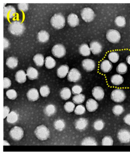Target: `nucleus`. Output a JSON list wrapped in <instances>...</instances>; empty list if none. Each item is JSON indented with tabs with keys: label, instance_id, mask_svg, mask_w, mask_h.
Returning a JSON list of instances; mask_svg holds the SVG:
<instances>
[{
	"label": "nucleus",
	"instance_id": "nucleus-1",
	"mask_svg": "<svg viewBox=\"0 0 130 155\" xmlns=\"http://www.w3.org/2000/svg\"><path fill=\"white\" fill-rule=\"evenodd\" d=\"M8 29L10 33L13 35H22L25 30L24 25L21 22L15 21L9 25Z\"/></svg>",
	"mask_w": 130,
	"mask_h": 155
},
{
	"label": "nucleus",
	"instance_id": "nucleus-2",
	"mask_svg": "<svg viewBox=\"0 0 130 155\" xmlns=\"http://www.w3.org/2000/svg\"><path fill=\"white\" fill-rule=\"evenodd\" d=\"M51 23L55 28L62 29L64 27L65 25V19L63 15L60 13L55 14L52 17Z\"/></svg>",
	"mask_w": 130,
	"mask_h": 155
},
{
	"label": "nucleus",
	"instance_id": "nucleus-3",
	"mask_svg": "<svg viewBox=\"0 0 130 155\" xmlns=\"http://www.w3.org/2000/svg\"><path fill=\"white\" fill-rule=\"evenodd\" d=\"M126 98V94L123 90L117 88L112 91L111 94V98L116 103L123 102Z\"/></svg>",
	"mask_w": 130,
	"mask_h": 155
},
{
	"label": "nucleus",
	"instance_id": "nucleus-4",
	"mask_svg": "<svg viewBox=\"0 0 130 155\" xmlns=\"http://www.w3.org/2000/svg\"><path fill=\"white\" fill-rule=\"evenodd\" d=\"M35 133L38 139L41 141H44L48 138L50 136L49 129L45 125H41L35 129Z\"/></svg>",
	"mask_w": 130,
	"mask_h": 155
},
{
	"label": "nucleus",
	"instance_id": "nucleus-5",
	"mask_svg": "<svg viewBox=\"0 0 130 155\" xmlns=\"http://www.w3.org/2000/svg\"><path fill=\"white\" fill-rule=\"evenodd\" d=\"M106 37L107 40L113 44L118 43L121 39L120 32L115 29H110L108 31Z\"/></svg>",
	"mask_w": 130,
	"mask_h": 155
},
{
	"label": "nucleus",
	"instance_id": "nucleus-6",
	"mask_svg": "<svg viewBox=\"0 0 130 155\" xmlns=\"http://www.w3.org/2000/svg\"><path fill=\"white\" fill-rule=\"evenodd\" d=\"M81 15L82 20L87 23L92 22L95 16L94 10L90 7H85L83 9Z\"/></svg>",
	"mask_w": 130,
	"mask_h": 155
},
{
	"label": "nucleus",
	"instance_id": "nucleus-7",
	"mask_svg": "<svg viewBox=\"0 0 130 155\" xmlns=\"http://www.w3.org/2000/svg\"><path fill=\"white\" fill-rule=\"evenodd\" d=\"M11 138L15 141H20L24 135V131L20 127L16 126L12 128L9 132Z\"/></svg>",
	"mask_w": 130,
	"mask_h": 155
},
{
	"label": "nucleus",
	"instance_id": "nucleus-8",
	"mask_svg": "<svg viewBox=\"0 0 130 155\" xmlns=\"http://www.w3.org/2000/svg\"><path fill=\"white\" fill-rule=\"evenodd\" d=\"M119 141L122 144H128L130 143V132L128 130L122 129L119 130L117 134Z\"/></svg>",
	"mask_w": 130,
	"mask_h": 155
},
{
	"label": "nucleus",
	"instance_id": "nucleus-9",
	"mask_svg": "<svg viewBox=\"0 0 130 155\" xmlns=\"http://www.w3.org/2000/svg\"><path fill=\"white\" fill-rule=\"evenodd\" d=\"M52 52L55 57L58 58H61L65 55L66 48L62 44H57L53 47Z\"/></svg>",
	"mask_w": 130,
	"mask_h": 155
},
{
	"label": "nucleus",
	"instance_id": "nucleus-10",
	"mask_svg": "<svg viewBox=\"0 0 130 155\" xmlns=\"http://www.w3.org/2000/svg\"><path fill=\"white\" fill-rule=\"evenodd\" d=\"M67 78L69 82H78L81 79V74L78 69L73 68L69 72Z\"/></svg>",
	"mask_w": 130,
	"mask_h": 155
},
{
	"label": "nucleus",
	"instance_id": "nucleus-11",
	"mask_svg": "<svg viewBox=\"0 0 130 155\" xmlns=\"http://www.w3.org/2000/svg\"><path fill=\"white\" fill-rule=\"evenodd\" d=\"M82 65L84 70L88 72L92 71L96 68V63L92 59H84L82 62Z\"/></svg>",
	"mask_w": 130,
	"mask_h": 155
},
{
	"label": "nucleus",
	"instance_id": "nucleus-12",
	"mask_svg": "<svg viewBox=\"0 0 130 155\" xmlns=\"http://www.w3.org/2000/svg\"><path fill=\"white\" fill-rule=\"evenodd\" d=\"M89 46L91 53L94 55H98L103 51V46L98 41H94L90 43Z\"/></svg>",
	"mask_w": 130,
	"mask_h": 155
},
{
	"label": "nucleus",
	"instance_id": "nucleus-13",
	"mask_svg": "<svg viewBox=\"0 0 130 155\" xmlns=\"http://www.w3.org/2000/svg\"><path fill=\"white\" fill-rule=\"evenodd\" d=\"M92 94L95 100L98 101H101L104 98V90L101 87H95L92 90Z\"/></svg>",
	"mask_w": 130,
	"mask_h": 155
},
{
	"label": "nucleus",
	"instance_id": "nucleus-14",
	"mask_svg": "<svg viewBox=\"0 0 130 155\" xmlns=\"http://www.w3.org/2000/svg\"><path fill=\"white\" fill-rule=\"evenodd\" d=\"M88 121L85 118H80L76 120L75 123V128L79 131H83L88 127Z\"/></svg>",
	"mask_w": 130,
	"mask_h": 155
},
{
	"label": "nucleus",
	"instance_id": "nucleus-15",
	"mask_svg": "<svg viewBox=\"0 0 130 155\" xmlns=\"http://www.w3.org/2000/svg\"><path fill=\"white\" fill-rule=\"evenodd\" d=\"M16 10L12 6H8L4 7V18L7 19H11L16 15Z\"/></svg>",
	"mask_w": 130,
	"mask_h": 155
},
{
	"label": "nucleus",
	"instance_id": "nucleus-16",
	"mask_svg": "<svg viewBox=\"0 0 130 155\" xmlns=\"http://www.w3.org/2000/svg\"><path fill=\"white\" fill-rule=\"evenodd\" d=\"M99 105L98 102L95 100L90 98L87 100L86 103V107L87 110L89 112L95 111L98 108Z\"/></svg>",
	"mask_w": 130,
	"mask_h": 155
},
{
	"label": "nucleus",
	"instance_id": "nucleus-17",
	"mask_svg": "<svg viewBox=\"0 0 130 155\" xmlns=\"http://www.w3.org/2000/svg\"><path fill=\"white\" fill-rule=\"evenodd\" d=\"M100 68L103 73H109L113 68V64L109 60H104L100 63Z\"/></svg>",
	"mask_w": 130,
	"mask_h": 155
},
{
	"label": "nucleus",
	"instance_id": "nucleus-18",
	"mask_svg": "<svg viewBox=\"0 0 130 155\" xmlns=\"http://www.w3.org/2000/svg\"><path fill=\"white\" fill-rule=\"evenodd\" d=\"M68 22L71 27H75L79 25V20L76 15L72 13L68 16Z\"/></svg>",
	"mask_w": 130,
	"mask_h": 155
},
{
	"label": "nucleus",
	"instance_id": "nucleus-19",
	"mask_svg": "<svg viewBox=\"0 0 130 155\" xmlns=\"http://www.w3.org/2000/svg\"><path fill=\"white\" fill-rule=\"evenodd\" d=\"M27 97L29 101H37L39 98V94L38 90L35 88L29 90L27 93Z\"/></svg>",
	"mask_w": 130,
	"mask_h": 155
},
{
	"label": "nucleus",
	"instance_id": "nucleus-20",
	"mask_svg": "<svg viewBox=\"0 0 130 155\" xmlns=\"http://www.w3.org/2000/svg\"><path fill=\"white\" fill-rule=\"evenodd\" d=\"M79 52L84 57H88L91 55V51L89 45L87 44H81L79 48Z\"/></svg>",
	"mask_w": 130,
	"mask_h": 155
},
{
	"label": "nucleus",
	"instance_id": "nucleus-21",
	"mask_svg": "<svg viewBox=\"0 0 130 155\" xmlns=\"http://www.w3.org/2000/svg\"><path fill=\"white\" fill-rule=\"evenodd\" d=\"M110 81L112 84L115 86H119L123 83L124 79L122 75L115 74L111 77Z\"/></svg>",
	"mask_w": 130,
	"mask_h": 155
},
{
	"label": "nucleus",
	"instance_id": "nucleus-22",
	"mask_svg": "<svg viewBox=\"0 0 130 155\" xmlns=\"http://www.w3.org/2000/svg\"><path fill=\"white\" fill-rule=\"evenodd\" d=\"M69 68L67 65H62L57 69V76L60 78H63L66 76L68 73Z\"/></svg>",
	"mask_w": 130,
	"mask_h": 155
},
{
	"label": "nucleus",
	"instance_id": "nucleus-23",
	"mask_svg": "<svg viewBox=\"0 0 130 155\" xmlns=\"http://www.w3.org/2000/svg\"><path fill=\"white\" fill-rule=\"evenodd\" d=\"M26 75L29 79L31 80H33L37 79L39 76V73L36 69L32 67L28 68L26 71Z\"/></svg>",
	"mask_w": 130,
	"mask_h": 155
},
{
	"label": "nucleus",
	"instance_id": "nucleus-24",
	"mask_svg": "<svg viewBox=\"0 0 130 155\" xmlns=\"http://www.w3.org/2000/svg\"><path fill=\"white\" fill-rule=\"evenodd\" d=\"M26 74L23 70H19L16 73L15 77L16 81L19 83L23 84L26 80Z\"/></svg>",
	"mask_w": 130,
	"mask_h": 155
},
{
	"label": "nucleus",
	"instance_id": "nucleus-25",
	"mask_svg": "<svg viewBox=\"0 0 130 155\" xmlns=\"http://www.w3.org/2000/svg\"><path fill=\"white\" fill-rule=\"evenodd\" d=\"M50 35L49 34L45 31H40L38 34V38L39 42L45 43L49 40Z\"/></svg>",
	"mask_w": 130,
	"mask_h": 155
},
{
	"label": "nucleus",
	"instance_id": "nucleus-26",
	"mask_svg": "<svg viewBox=\"0 0 130 155\" xmlns=\"http://www.w3.org/2000/svg\"><path fill=\"white\" fill-rule=\"evenodd\" d=\"M81 145L82 146L98 145L96 140L94 138L91 137H86L82 140Z\"/></svg>",
	"mask_w": 130,
	"mask_h": 155
},
{
	"label": "nucleus",
	"instance_id": "nucleus-27",
	"mask_svg": "<svg viewBox=\"0 0 130 155\" xmlns=\"http://www.w3.org/2000/svg\"><path fill=\"white\" fill-rule=\"evenodd\" d=\"M57 110L54 105L50 104L47 105L44 109V112L46 115L51 117L56 113Z\"/></svg>",
	"mask_w": 130,
	"mask_h": 155
},
{
	"label": "nucleus",
	"instance_id": "nucleus-28",
	"mask_svg": "<svg viewBox=\"0 0 130 155\" xmlns=\"http://www.w3.org/2000/svg\"><path fill=\"white\" fill-rule=\"evenodd\" d=\"M6 64L7 66L10 69H14L17 67L18 64V60L17 58L10 57L7 59Z\"/></svg>",
	"mask_w": 130,
	"mask_h": 155
},
{
	"label": "nucleus",
	"instance_id": "nucleus-29",
	"mask_svg": "<svg viewBox=\"0 0 130 155\" xmlns=\"http://www.w3.org/2000/svg\"><path fill=\"white\" fill-rule=\"evenodd\" d=\"M115 24L117 27L123 28L126 25V19L122 16H118L115 19Z\"/></svg>",
	"mask_w": 130,
	"mask_h": 155
},
{
	"label": "nucleus",
	"instance_id": "nucleus-30",
	"mask_svg": "<svg viewBox=\"0 0 130 155\" xmlns=\"http://www.w3.org/2000/svg\"><path fill=\"white\" fill-rule=\"evenodd\" d=\"M18 115L16 112L12 111L7 116V120L8 123L14 124L17 122Z\"/></svg>",
	"mask_w": 130,
	"mask_h": 155
},
{
	"label": "nucleus",
	"instance_id": "nucleus-31",
	"mask_svg": "<svg viewBox=\"0 0 130 155\" xmlns=\"http://www.w3.org/2000/svg\"><path fill=\"white\" fill-rule=\"evenodd\" d=\"M108 60L112 63H115L118 62L119 59V54L117 51H111L109 53L108 55Z\"/></svg>",
	"mask_w": 130,
	"mask_h": 155
},
{
	"label": "nucleus",
	"instance_id": "nucleus-32",
	"mask_svg": "<svg viewBox=\"0 0 130 155\" xmlns=\"http://www.w3.org/2000/svg\"><path fill=\"white\" fill-rule=\"evenodd\" d=\"M128 67L126 63L122 62L117 66L116 68V72L118 74L122 75L125 74L128 71Z\"/></svg>",
	"mask_w": 130,
	"mask_h": 155
},
{
	"label": "nucleus",
	"instance_id": "nucleus-33",
	"mask_svg": "<svg viewBox=\"0 0 130 155\" xmlns=\"http://www.w3.org/2000/svg\"><path fill=\"white\" fill-rule=\"evenodd\" d=\"M112 110L113 114L115 116H119L125 112V108L122 105L116 104L113 106Z\"/></svg>",
	"mask_w": 130,
	"mask_h": 155
},
{
	"label": "nucleus",
	"instance_id": "nucleus-34",
	"mask_svg": "<svg viewBox=\"0 0 130 155\" xmlns=\"http://www.w3.org/2000/svg\"><path fill=\"white\" fill-rule=\"evenodd\" d=\"M33 61L36 66L39 67H41L43 66L44 64V57L42 54H36L34 57Z\"/></svg>",
	"mask_w": 130,
	"mask_h": 155
},
{
	"label": "nucleus",
	"instance_id": "nucleus-35",
	"mask_svg": "<svg viewBox=\"0 0 130 155\" xmlns=\"http://www.w3.org/2000/svg\"><path fill=\"white\" fill-rule=\"evenodd\" d=\"M60 95L62 99L66 100L69 99L71 96V91L69 88L65 87L62 89Z\"/></svg>",
	"mask_w": 130,
	"mask_h": 155
},
{
	"label": "nucleus",
	"instance_id": "nucleus-36",
	"mask_svg": "<svg viewBox=\"0 0 130 155\" xmlns=\"http://www.w3.org/2000/svg\"><path fill=\"white\" fill-rule=\"evenodd\" d=\"M56 61L53 58L48 56L45 59V67L47 69H51L55 67Z\"/></svg>",
	"mask_w": 130,
	"mask_h": 155
},
{
	"label": "nucleus",
	"instance_id": "nucleus-37",
	"mask_svg": "<svg viewBox=\"0 0 130 155\" xmlns=\"http://www.w3.org/2000/svg\"><path fill=\"white\" fill-rule=\"evenodd\" d=\"M54 126L55 128L57 130L63 131L65 127V122L62 119H58L55 121Z\"/></svg>",
	"mask_w": 130,
	"mask_h": 155
},
{
	"label": "nucleus",
	"instance_id": "nucleus-38",
	"mask_svg": "<svg viewBox=\"0 0 130 155\" xmlns=\"http://www.w3.org/2000/svg\"><path fill=\"white\" fill-rule=\"evenodd\" d=\"M105 122L101 119H98L94 122L93 127L95 130L97 131H101L105 127Z\"/></svg>",
	"mask_w": 130,
	"mask_h": 155
},
{
	"label": "nucleus",
	"instance_id": "nucleus-39",
	"mask_svg": "<svg viewBox=\"0 0 130 155\" xmlns=\"http://www.w3.org/2000/svg\"><path fill=\"white\" fill-rule=\"evenodd\" d=\"M85 96L84 94H76L73 98V102L77 104H82L85 100Z\"/></svg>",
	"mask_w": 130,
	"mask_h": 155
},
{
	"label": "nucleus",
	"instance_id": "nucleus-40",
	"mask_svg": "<svg viewBox=\"0 0 130 155\" xmlns=\"http://www.w3.org/2000/svg\"><path fill=\"white\" fill-rule=\"evenodd\" d=\"M75 107L74 103L71 101L66 102L64 106L65 110L68 113L73 112L75 110Z\"/></svg>",
	"mask_w": 130,
	"mask_h": 155
},
{
	"label": "nucleus",
	"instance_id": "nucleus-41",
	"mask_svg": "<svg viewBox=\"0 0 130 155\" xmlns=\"http://www.w3.org/2000/svg\"><path fill=\"white\" fill-rule=\"evenodd\" d=\"M113 140L110 136H107L104 137L102 140V144L103 146H113Z\"/></svg>",
	"mask_w": 130,
	"mask_h": 155
},
{
	"label": "nucleus",
	"instance_id": "nucleus-42",
	"mask_svg": "<svg viewBox=\"0 0 130 155\" xmlns=\"http://www.w3.org/2000/svg\"><path fill=\"white\" fill-rule=\"evenodd\" d=\"M86 112L85 106L82 104H79L76 106L75 110V114L77 115H82L85 114Z\"/></svg>",
	"mask_w": 130,
	"mask_h": 155
},
{
	"label": "nucleus",
	"instance_id": "nucleus-43",
	"mask_svg": "<svg viewBox=\"0 0 130 155\" xmlns=\"http://www.w3.org/2000/svg\"><path fill=\"white\" fill-rule=\"evenodd\" d=\"M40 92L42 97H47L50 93V88L47 85H44L41 87L40 89Z\"/></svg>",
	"mask_w": 130,
	"mask_h": 155
},
{
	"label": "nucleus",
	"instance_id": "nucleus-44",
	"mask_svg": "<svg viewBox=\"0 0 130 155\" xmlns=\"http://www.w3.org/2000/svg\"><path fill=\"white\" fill-rule=\"evenodd\" d=\"M6 95L8 98L10 100H15L17 97V93L15 90L10 89L7 91L6 93Z\"/></svg>",
	"mask_w": 130,
	"mask_h": 155
},
{
	"label": "nucleus",
	"instance_id": "nucleus-45",
	"mask_svg": "<svg viewBox=\"0 0 130 155\" xmlns=\"http://www.w3.org/2000/svg\"><path fill=\"white\" fill-rule=\"evenodd\" d=\"M82 87L80 85H74L72 88V92L74 94H80L82 91Z\"/></svg>",
	"mask_w": 130,
	"mask_h": 155
},
{
	"label": "nucleus",
	"instance_id": "nucleus-46",
	"mask_svg": "<svg viewBox=\"0 0 130 155\" xmlns=\"http://www.w3.org/2000/svg\"><path fill=\"white\" fill-rule=\"evenodd\" d=\"M11 85V81L7 78H4V89L9 88Z\"/></svg>",
	"mask_w": 130,
	"mask_h": 155
},
{
	"label": "nucleus",
	"instance_id": "nucleus-47",
	"mask_svg": "<svg viewBox=\"0 0 130 155\" xmlns=\"http://www.w3.org/2000/svg\"><path fill=\"white\" fill-rule=\"evenodd\" d=\"M19 9L23 12L27 11L28 9V4H18Z\"/></svg>",
	"mask_w": 130,
	"mask_h": 155
},
{
	"label": "nucleus",
	"instance_id": "nucleus-48",
	"mask_svg": "<svg viewBox=\"0 0 130 155\" xmlns=\"http://www.w3.org/2000/svg\"><path fill=\"white\" fill-rule=\"evenodd\" d=\"M123 120L125 124L130 126V113L128 114L124 117Z\"/></svg>",
	"mask_w": 130,
	"mask_h": 155
},
{
	"label": "nucleus",
	"instance_id": "nucleus-49",
	"mask_svg": "<svg viewBox=\"0 0 130 155\" xmlns=\"http://www.w3.org/2000/svg\"><path fill=\"white\" fill-rule=\"evenodd\" d=\"M10 111L9 108L7 106H4V119H5L7 116H8L9 113Z\"/></svg>",
	"mask_w": 130,
	"mask_h": 155
},
{
	"label": "nucleus",
	"instance_id": "nucleus-50",
	"mask_svg": "<svg viewBox=\"0 0 130 155\" xmlns=\"http://www.w3.org/2000/svg\"><path fill=\"white\" fill-rule=\"evenodd\" d=\"M9 46V42L7 40V39H5L4 38V49H5V48H7V47H8Z\"/></svg>",
	"mask_w": 130,
	"mask_h": 155
},
{
	"label": "nucleus",
	"instance_id": "nucleus-51",
	"mask_svg": "<svg viewBox=\"0 0 130 155\" xmlns=\"http://www.w3.org/2000/svg\"><path fill=\"white\" fill-rule=\"evenodd\" d=\"M126 62L130 65V55L127 56L126 58Z\"/></svg>",
	"mask_w": 130,
	"mask_h": 155
}]
</instances>
